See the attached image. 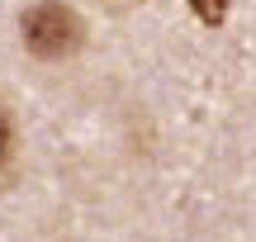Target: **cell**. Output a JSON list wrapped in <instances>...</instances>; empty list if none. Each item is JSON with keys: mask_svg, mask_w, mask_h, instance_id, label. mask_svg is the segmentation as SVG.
Instances as JSON below:
<instances>
[{"mask_svg": "<svg viewBox=\"0 0 256 242\" xmlns=\"http://www.w3.org/2000/svg\"><path fill=\"white\" fill-rule=\"evenodd\" d=\"M19 34H24V48L34 57H43V62H62V57H72L76 48L86 43V24L62 0H38V5H28L24 19H19Z\"/></svg>", "mask_w": 256, "mask_h": 242, "instance_id": "1", "label": "cell"}, {"mask_svg": "<svg viewBox=\"0 0 256 242\" xmlns=\"http://www.w3.org/2000/svg\"><path fill=\"white\" fill-rule=\"evenodd\" d=\"M14 119H10V110L0 104V171H10V162H14Z\"/></svg>", "mask_w": 256, "mask_h": 242, "instance_id": "2", "label": "cell"}]
</instances>
